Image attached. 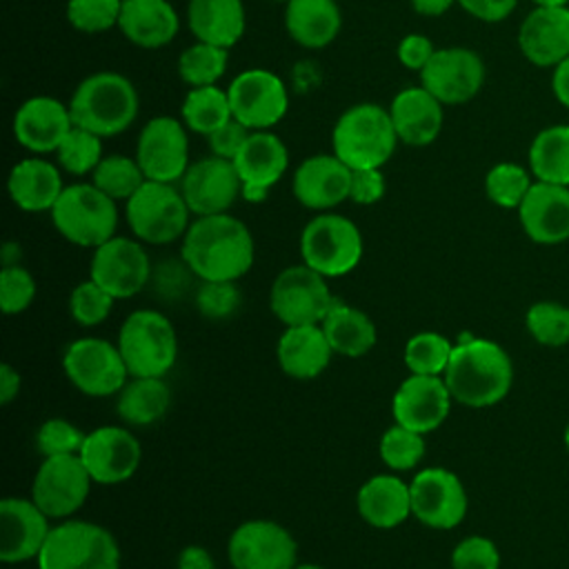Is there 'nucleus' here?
Listing matches in <instances>:
<instances>
[{
	"mask_svg": "<svg viewBox=\"0 0 569 569\" xmlns=\"http://www.w3.org/2000/svg\"><path fill=\"white\" fill-rule=\"evenodd\" d=\"M300 253L325 278L345 276L362 258V233L347 216L318 213L302 229Z\"/></svg>",
	"mask_w": 569,
	"mask_h": 569,
	"instance_id": "obj_9",
	"label": "nucleus"
},
{
	"mask_svg": "<svg viewBox=\"0 0 569 569\" xmlns=\"http://www.w3.org/2000/svg\"><path fill=\"white\" fill-rule=\"evenodd\" d=\"M358 511L365 522L376 529H393L402 525L411 513L409 485L396 476L380 473L369 478L356 498Z\"/></svg>",
	"mask_w": 569,
	"mask_h": 569,
	"instance_id": "obj_34",
	"label": "nucleus"
},
{
	"mask_svg": "<svg viewBox=\"0 0 569 569\" xmlns=\"http://www.w3.org/2000/svg\"><path fill=\"white\" fill-rule=\"evenodd\" d=\"M171 402V391L162 378H131L116 400L118 416L133 427L158 422Z\"/></svg>",
	"mask_w": 569,
	"mask_h": 569,
	"instance_id": "obj_36",
	"label": "nucleus"
},
{
	"mask_svg": "<svg viewBox=\"0 0 569 569\" xmlns=\"http://www.w3.org/2000/svg\"><path fill=\"white\" fill-rule=\"evenodd\" d=\"M118 29L140 49H160L178 36L180 18L169 0H122Z\"/></svg>",
	"mask_w": 569,
	"mask_h": 569,
	"instance_id": "obj_29",
	"label": "nucleus"
},
{
	"mask_svg": "<svg viewBox=\"0 0 569 569\" xmlns=\"http://www.w3.org/2000/svg\"><path fill=\"white\" fill-rule=\"evenodd\" d=\"M271 2H289V0H271Z\"/></svg>",
	"mask_w": 569,
	"mask_h": 569,
	"instance_id": "obj_64",
	"label": "nucleus"
},
{
	"mask_svg": "<svg viewBox=\"0 0 569 569\" xmlns=\"http://www.w3.org/2000/svg\"><path fill=\"white\" fill-rule=\"evenodd\" d=\"M20 391V373L9 365L4 362L0 367V402L2 405H9Z\"/></svg>",
	"mask_w": 569,
	"mask_h": 569,
	"instance_id": "obj_58",
	"label": "nucleus"
},
{
	"mask_svg": "<svg viewBox=\"0 0 569 569\" xmlns=\"http://www.w3.org/2000/svg\"><path fill=\"white\" fill-rule=\"evenodd\" d=\"M151 262L140 240L113 236L93 249L89 278L116 300L131 298L151 280Z\"/></svg>",
	"mask_w": 569,
	"mask_h": 569,
	"instance_id": "obj_16",
	"label": "nucleus"
},
{
	"mask_svg": "<svg viewBox=\"0 0 569 569\" xmlns=\"http://www.w3.org/2000/svg\"><path fill=\"white\" fill-rule=\"evenodd\" d=\"M87 433H82L76 425H71L64 418H49L40 425L36 433V447L42 453V458L51 456H67V453H80L84 445Z\"/></svg>",
	"mask_w": 569,
	"mask_h": 569,
	"instance_id": "obj_49",
	"label": "nucleus"
},
{
	"mask_svg": "<svg viewBox=\"0 0 569 569\" xmlns=\"http://www.w3.org/2000/svg\"><path fill=\"white\" fill-rule=\"evenodd\" d=\"M409 2H411L416 13L427 16V18H436V16L447 13L458 0H409Z\"/></svg>",
	"mask_w": 569,
	"mask_h": 569,
	"instance_id": "obj_60",
	"label": "nucleus"
},
{
	"mask_svg": "<svg viewBox=\"0 0 569 569\" xmlns=\"http://www.w3.org/2000/svg\"><path fill=\"white\" fill-rule=\"evenodd\" d=\"M565 445H567V449H569V425H567V429H565Z\"/></svg>",
	"mask_w": 569,
	"mask_h": 569,
	"instance_id": "obj_63",
	"label": "nucleus"
},
{
	"mask_svg": "<svg viewBox=\"0 0 569 569\" xmlns=\"http://www.w3.org/2000/svg\"><path fill=\"white\" fill-rule=\"evenodd\" d=\"M453 569H500V553L485 536H469L460 540L451 553Z\"/></svg>",
	"mask_w": 569,
	"mask_h": 569,
	"instance_id": "obj_51",
	"label": "nucleus"
},
{
	"mask_svg": "<svg viewBox=\"0 0 569 569\" xmlns=\"http://www.w3.org/2000/svg\"><path fill=\"white\" fill-rule=\"evenodd\" d=\"M38 569H120V547L104 527L67 520L51 529Z\"/></svg>",
	"mask_w": 569,
	"mask_h": 569,
	"instance_id": "obj_7",
	"label": "nucleus"
},
{
	"mask_svg": "<svg viewBox=\"0 0 569 569\" xmlns=\"http://www.w3.org/2000/svg\"><path fill=\"white\" fill-rule=\"evenodd\" d=\"M113 296L104 291L96 280L80 282L69 298V313L71 318L82 327H96L100 325L113 307Z\"/></svg>",
	"mask_w": 569,
	"mask_h": 569,
	"instance_id": "obj_47",
	"label": "nucleus"
},
{
	"mask_svg": "<svg viewBox=\"0 0 569 569\" xmlns=\"http://www.w3.org/2000/svg\"><path fill=\"white\" fill-rule=\"evenodd\" d=\"M182 198L191 213L216 216L227 213L238 198H242V180L233 160L220 156H207L189 164L180 180Z\"/></svg>",
	"mask_w": 569,
	"mask_h": 569,
	"instance_id": "obj_18",
	"label": "nucleus"
},
{
	"mask_svg": "<svg viewBox=\"0 0 569 569\" xmlns=\"http://www.w3.org/2000/svg\"><path fill=\"white\" fill-rule=\"evenodd\" d=\"M187 24L196 40L231 49L247 29L242 0H189Z\"/></svg>",
	"mask_w": 569,
	"mask_h": 569,
	"instance_id": "obj_32",
	"label": "nucleus"
},
{
	"mask_svg": "<svg viewBox=\"0 0 569 569\" xmlns=\"http://www.w3.org/2000/svg\"><path fill=\"white\" fill-rule=\"evenodd\" d=\"M445 382L451 398L460 405L473 409L491 407L511 389V358L498 342L460 336L445 369Z\"/></svg>",
	"mask_w": 569,
	"mask_h": 569,
	"instance_id": "obj_2",
	"label": "nucleus"
},
{
	"mask_svg": "<svg viewBox=\"0 0 569 569\" xmlns=\"http://www.w3.org/2000/svg\"><path fill=\"white\" fill-rule=\"evenodd\" d=\"M453 353V345L436 333V331H420L411 336L405 345V365L411 373L418 376H440L445 373Z\"/></svg>",
	"mask_w": 569,
	"mask_h": 569,
	"instance_id": "obj_41",
	"label": "nucleus"
},
{
	"mask_svg": "<svg viewBox=\"0 0 569 569\" xmlns=\"http://www.w3.org/2000/svg\"><path fill=\"white\" fill-rule=\"evenodd\" d=\"M229 64V49L216 47L209 42L196 40L178 56V76L180 80L191 87H207L216 84Z\"/></svg>",
	"mask_w": 569,
	"mask_h": 569,
	"instance_id": "obj_39",
	"label": "nucleus"
},
{
	"mask_svg": "<svg viewBox=\"0 0 569 569\" xmlns=\"http://www.w3.org/2000/svg\"><path fill=\"white\" fill-rule=\"evenodd\" d=\"M104 158L102 153V138L82 129L71 127V131L64 136L60 147L56 149L58 164L71 173V176H89Z\"/></svg>",
	"mask_w": 569,
	"mask_h": 569,
	"instance_id": "obj_42",
	"label": "nucleus"
},
{
	"mask_svg": "<svg viewBox=\"0 0 569 569\" xmlns=\"http://www.w3.org/2000/svg\"><path fill=\"white\" fill-rule=\"evenodd\" d=\"M49 516L24 498H4L0 502V560L4 565L38 558L49 533Z\"/></svg>",
	"mask_w": 569,
	"mask_h": 569,
	"instance_id": "obj_24",
	"label": "nucleus"
},
{
	"mask_svg": "<svg viewBox=\"0 0 569 569\" xmlns=\"http://www.w3.org/2000/svg\"><path fill=\"white\" fill-rule=\"evenodd\" d=\"M458 4L482 22H500L516 9L518 0H458Z\"/></svg>",
	"mask_w": 569,
	"mask_h": 569,
	"instance_id": "obj_56",
	"label": "nucleus"
},
{
	"mask_svg": "<svg viewBox=\"0 0 569 569\" xmlns=\"http://www.w3.org/2000/svg\"><path fill=\"white\" fill-rule=\"evenodd\" d=\"M249 129L238 122L236 118H231L227 124H222L220 129H216L211 136H207V144L211 149L213 156H220V158H227V160H233L238 156V151L242 149L244 140L249 138Z\"/></svg>",
	"mask_w": 569,
	"mask_h": 569,
	"instance_id": "obj_53",
	"label": "nucleus"
},
{
	"mask_svg": "<svg viewBox=\"0 0 569 569\" xmlns=\"http://www.w3.org/2000/svg\"><path fill=\"white\" fill-rule=\"evenodd\" d=\"M387 182L380 169H351L349 200L356 204H373L385 196Z\"/></svg>",
	"mask_w": 569,
	"mask_h": 569,
	"instance_id": "obj_54",
	"label": "nucleus"
},
{
	"mask_svg": "<svg viewBox=\"0 0 569 569\" xmlns=\"http://www.w3.org/2000/svg\"><path fill=\"white\" fill-rule=\"evenodd\" d=\"M133 158L147 180L180 182L191 164L184 122L173 116L149 118L140 129Z\"/></svg>",
	"mask_w": 569,
	"mask_h": 569,
	"instance_id": "obj_13",
	"label": "nucleus"
},
{
	"mask_svg": "<svg viewBox=\"0 0 569 569\" xmlns=\"http://www.w3.org/2000/svg\"><path fill=\"white\" fill-rule=\"evenodd\" d=\"M91 476L80 453L44 458L31 485V500L49 518H67L76 513L91 489Z\"/></svg>",
	"mask_w": 569,
	"mask_h": 569,
	"instance_id": "obj_14",
	"label": "nucleus"
},
{
	"mask_svg": "<svg viewBox=\"0 0 569 569\" xmlns=\"http://www.w3.org/2000/svg\"><path fill=\"white\" fill-rule=\"evenodd\" d=\"M124 216L136 240L147 244H169L182 238L191 224L180 187L156 180H144L124 202Z\"/></svg>",
	"mask_w": 569,
	"mask_h": 569,
	"instance_id": "obj_8",
	"label": "nucleus"
},
{
	"mask_svg": "<svg viewBox=\"0 0 569 569\" xmlns=\"http://www.w3.org/2000/svg\"><path fill=\"white\" fill-rule=\"evenodd\" d=\"M7 189L13 204L29 213L51 211L64 191L60 169L40 156H29L16 162L7 178Z\"/></svg>",
	"mask_w": 569,
	"mask_h": 569,
	"instance_id": "obj_30",
	"label": "nucleus"
},
{
	"mask_svg": "<svg viewBox=\"0 0 569 569\" xmlns=\"http://www.w3.org/2000/svg\"><path fill=\"white\" fill-rule=\"evenodd\" d=\"M425 456L422 433L407 429L402 425L389 427L380 438V458L389 469L407 471L413 469Z\"/></svg>",
	"mask_w": 569,
	"mask_h": 569,
	"instance_id": "obj_44",
	"label": "nucleus"
},
{
	"mask_svg": "<svg viewBox=\"0 0 569 569\" xmlns=\"http://www.w3.org/2000/svg\"><path fill=\"white\" fill-rule=\"evenodd\" d=\"M451 400L449 387L440 376L411 373L396 389L391 411L398 425L425 436L447 420Z\"/></svg>",
	"mask_w": 569,
	"mask_h": 569,
	"instance_id": "obj_23",
	"label": "nucleus"
},
{
	"mask_svg": "<svg viewBox=\"0 0 569 569\" xmlns=\"http://www.w3.org/2000/svg\"><path fill=\"white\" fill-rule=\"evenodd\" d=\"M398 140L409 147L431 144L445 124V104L422 84L400 89L389 104Z\"/></svg>",
	"mask_w": 569,
	"mask_h": 569,
	"instance_id": "obj_28",
	"label": "nucleus"
},
{
	"mask_svg": "<svg viewBox=\"0 0 569 569\" xmlns=\"http://www.w3.org/2000/svg\"><path fill=\"white\" fill-rule=\"evenodd\" d=\"M418 76L420 84L442 104H462L482 89L485 62L473 49L442 47Z\"/></svg>",
	"mask_w": 569,
	"mask_h": 569,
	"instance_id": "obj_17",
	"label": "nucleus"
},
{
	"mask_svg": "<svg viewBox=\"0 0 569 569\" xmlns=\"http://www.w3.org/2000/svg\"><path fill=\"white\" fill-rule=\"evenodd\" d=\"M49 213L58 233L71 244L96 249L116 236V200L102 193L93 182L64 187Z\"/></svg>",
	"mask_w": 569,
	"mask_h": 569,
	"instance_id": "obj_6",
	"label": "nucleus"
},
{
	"mask_svg": "<svg viewBox=\"0 0 569 569\" xmlns=\"http://www.w3.org/2000/svg\"><path fill=\"white\" fill-rule=\"evenodd\" d=\"M322 329L333 353H342L349 358L365 356L376 347L378 340L373 320L365 311L349 307L338 298L333 300L327 318L322 320Z\"/></svg>",
	"mask_w": 569,
	"mask_h": 569,
	"instance_id": "obj_35",
	"label": "nucleus"
},
{
	"mask_svg": "<svg viewBox=\"0 0 569 569\" xmlns=\"http://www.w3.org/2000/svg\"><path fill=\"white\" fill-rule=\"evenodd\" d=\"M144 173L136 158L122 153H109L100 160V164L91 173V182L107 193L109 198L129 200L144 182Z\"/></svg>",
	"mask_w": 569,
	"mask_h": 569,
	"instance_id": "obj_40",
	"label": "nucleus"
},
{
	"mask_svg": "<svg viewBox=\"0 0 569 569\" xmlns=\"http://www.w3.org/2000/svg\"><path fill=\"white\" fill-rule=\"evenodd\" d=\"M331 345L322 325H298L287 327L278 340V365L280 369L298 380L320 376L331 360Z\"/></svg>",
	"mask_w": 569,
	"mask_h": 569,
	"instance_id": "obj_31",
	"label": "nucleus"
},
{
	"mask_svg": "<svg viewBox=\"0 0 569 569\" xmlns=\"http://www.w3.org/2000/svg\"><path fill=\"white\" fill-rule=\"evenodd\" d=\"M342 27V13L336 0H289L284 2V29L289 38L305 49L331 44Z\"/></svg>",
	"mask_w": 569,
	"mask_h": 569,
	"instance_id": "obj_33",
	"label": "nucleus"
},
{
	"mask_svg": "<svg viewBox=\"0 0 569 569\" xmlns=\"http://www.w3.org/2000/svg\"><path fill=\"white\" fill-rule=\"evenodd\" d=\"M253 236L231 213L198 216L182 236L180 258L200 280H238L253 264Z\"/></svg>",
	"mask_w": 569,
	"mask_h": 569,
	"instance_id": "obj_1",
	"label": "nucleus"
},
{
	"mask_svg": "<svg viewBox=\"0 0 569 569\" xmlns=\"http://www.w3.org/2000/svg\"><path fill=\"white\" fill-rule=\"evenodd\" d=\"M118 349L131 378H164L178 358V336L164 313L140 309L122 322Z\"/></svg>",
	"mask_w": 569,
	"mask_h": 569,
	"instance_id": "obj_5",
	"label": "nucleus"
},
{
	"mask_svg": "<svg viewBox=\"0 0 569 569\" xmlns=\"http://www.w3.org/2000/svg\"><path fill=\"white\" fill-rule=\"evenodd\" d=\"M398 142L389 107L376 102L351 104L338 116L331 131V153L349 169H382Z\"/></svg>",
	"mask_w": 569,
	"mask_h": 569,
	"instance_id": "obj_4",
	"label": "nucleus"
},
{
	"mask_svg": "<svg viewBox=\"0 0 569 569\" xmlns=\"http://www.w3.org/2000/svg\"><path fill=\"white\" fill-rule=\"evenodd\" d=\"M231 116L249 131H269L289 109V93L282 78L269 69H244L227 87Z\"/></svg>",
	"mask_w": 569,
	"mask_h": 569,
	"instance_id": "obj_11",
	"label": "nucleus"
},
{
	"mask_svg": "<svg viewBox=\"0 0 569 569\" xmlns=\"http://www.w3.org/2000/svg\"><path fill=\"white\" fill-rule=\"evenodd\" d=\"M233 569H293L298 547L293 536L273 520H247L229 538Z\"/></svg>",
	"mask_w": 569,
	"mask_h": 569,
	"instance_id": "obj_15",
	"label": "nucleus"
},
{
	"mask_svg": "<svg viewBox=\"0 0 569 569\" xmlns=\"http://www.w3.org/2000/svg\"><path fill=\"white\" fill-rule=\"evenodd\" d=\"M527 329L536 342L545 347H562L569 342V307L558 302H536L527 311Z\"/></svg>",
	"mask_w": 569,
	"mask_h": 569,
	"instance_id": "obj_45",
	"label": "nucleus"
},
{
	"mask_svg": "<svg viewBox=\"0 0 569 569\" xmlns=\"http://www.w3.org/2000/svg\"><path fill=\"white\" fill-rule=\"evenodd\" d=\"M67 104L76 127L100 138H113L133 124L140 98L127 76L118 71H96L78 82Z\"/></svg>",
	"mask_w": 569,
	"mask_h": 569,
	"instance_id": "obj_3",
	"label": "nucleus"
},
{
	"mask_svg": "<svg viewBox=\"0 0 569 569\" xmlns=\"http://www.w3.org/2000/svg\"><path fill=\"white\" fill-rule=\"evenodd\" d=\"M536 7H567L569 0H531Z\"/></svg>",
	"mask_w": 569,
	"mask_h": 569,
	"instance_id": "obj_61",
	"label": "nucleus"
},
{
	"mask_svg": "<svg viewBox=\"0 0 569 569\" xmlns=\"http://www.w3.org/2000/svg\"><path fill=\"white\" fill-rule=\"evenodd\" d=\"M62 369L78 391L96 398L120 393L129 378L118 345L102 338L73 340L64 349Z\"/></svg>",
	"mask_w": 569,
	"mask_h": 569,
	"instance_id": "obj_12",
	"label": "nucleus"
},
{
	"mask_svg": "<svg viewBox=\"0 0 569 569\" xmlns=\"http://www.w3.org/2000/svg\"><path fill=\"white\" fill-rule=\"evenodd\" d=\"M398 62L409 71H422L425 64L436 53L433 42L422 33H409L398 42Z\"/></svg>",
	"mask_w": 569,
	"mask_h": 569,
	"instance_id": "obj_55",
	"label": "nucleus"
},
{
	"mask_svg": "<svg viewBox=\"0 0 569 569\" xmlns=\"http://www.w3.org/2000/svg\"><path fill=\"white\" fill-rule=\"evenodd\" d=\"M80 458L93 482L118 485L136 473L142 449L131 431L124 427L107 425L87 433Z\"/></svg>",
	"mask_w": 569,
	"mask_h": 569,
	"instance_id": "obj_20",
	"label": "nucleus"
},
{
	"mask_svg": "<svg viewBox=\"0 0 569 569\" xmlns=\"http://www.w3.org/2000/svg\"><path fill=\"white\" fill-rule=\"evenodd\" d=\"M525 233L538 244H558L569 238V187L533 182L518 207Z\"/></svg>",
	"mask_w": 569,
	"mask_h": 569,
	"instance_id": "obj_26",
	"label": "nucleus"
},
{
	"mask_svg": "<svg viewBox=\"0 0 569 569\" xmlns=\"http://www.w3.org/2000/svg\"><path fill=\"white\" fill-rule=\"evenodd\" d=\"M333 300L325 276L309 264H293L280 271L269 296L273 316L287 327L322 325Z\"/></svg>",
	"mask_w": 569,
	"mask_h": 569,
	"instance_id": "obj_10",
	"label": "nucleus"
},
{
	"mask_svg": "<svg viewBox=\"0 0 569 569\" xmlns=\"http://www.w3.org/2000/svg\"><path fill=\"white\" fill-rule=\"evenodd\" d=\"M73 120L69 104L51 96H31L13 113V138L33 156L56 153L64 136L71 131Z\"/></svg>",
	"mask_w": 569,
	"mask_h": 569,
	"instance_id": "obj_22",
	"label": "nucleus"
},
{
	"mask_svg": "<svg viewBox=\"0 0 569 569\" xmlns=\"http://www.w3.org/2000/svg\"><path fill=\"white\" fill-rule=\"evenodd\" d=\"M233 164L242 180V198L247 202H262L271 187L284 176L289 167V149L271 129L251 131L233 158Z\"/></svg>",
	"mask_w": 569,
	"mask_h": 569,
	"instance_id": "obj_21",
	"label": "nucleus"
},
{
	"mask_svg": "<svg viewBox=\"0 0 569 569\" xmlns=\"http://www.w3.org/2000/svg\"><path fill=\"white\" fill-rule=\"evenodd\" d=\"M240 289L233 280H200L196 291L198 311L209 320H224L240 309Z\"/></svg>",
	"mask_w": 569,
	"mask_h": 569,
	"instance_id": "obj_48",
	"label": "nucleus"
},
{
	"mask_svg": "<svg viewBox=\"0 0 569 569\" xmlns=\"http://www.w3.org/2000/svg\"><path fill=\"white\" fill-rule=\"evenodd\" d=\"M411 513L431 529H453L467 513V491L460 478L442 467L418 471L409 485Z\"/></svg>",
	"mask_w": 569,
	"mask_h": 569,
	"instance_id": "obj_19",
	"label": "nucleus"
},
{
	"mask_svg": "<svg viewBox=\"0 0 569 569\" xmlns=\"http://www.w3.org/2000/svg\"><path fill=\"white\" fill-rule=\"evenodd\" d=\"M522 56L538 67H556L569 56V7H536L518 29Z\"/></svg>",
	"mask_w": 569,
	"mask_h": 569,
	"instance_id": "obj_27",
	"label": "nucleus"
},
{
	"mask_svg": "<svg viewBox=\"0 0 569 569\" xmlns=\"http://www.w3.org/2000/svg\"><path fill=\"white\" fill-rule=\"evenodd\" d=\"M551 89H553V96L558 98V102L569 109V56L560 64H556L553 78H551Z\"/></svg>",
	"mask_w": 569,
	"mask_h": 569,
	"instance_id": "obj_59",
	"label": "nucleus"
},
{
	"mask_svg": "<svg viewBox=\"0 0 569 569\" xmlns=\"http://www.w3.org/2000/svg\"><path fill=\"white\" fill-rule=\"evenodd\" d=\"M191 276H193V271L189 269V264L184 260H180V262L164 260L162 264H158L151 271V282H153V289L158 296H162L164 300H178L189 289Z\"/></svg>",
	"mask_w": 569,
	"mask_h": 569,
	"instance_id": "obj_52",
	"label": "nucleus"
},
{
	"mask_svg": "<svg viewBox=\"0 0 569 569\" xmlns=\"http://www.w3.org/2000/svg\"><path fill=\"white\" fill-rule=\"evenodd\" d=\"M178 569H216L213 558L204 547L189 545L178 556Z\"/></svg>",
	"mask_w": 569,
	"mask_h": 569,
	"instance_id": "obj_57",
	"label": "nucleus"
},
{
	"mask_svg": "<svg viewBox=\"0 0 569 569\" xmlns=\"http://www.w3.org/2000/svg\"><path fill=\"white\" fill-rule=\"evenodd\" d=\"M36 298V280L33 276L20 267H2L0 273V307L7 316L24 311Z\"/></svg>",
	"mask_w": 569,
	"mask_h": 569,
	"instance_id": "obj_50",
	"label": "nucleus"
},
{
	"mask_svg": "<svg viewBox=\"0 0 569 569\" xmlns=\"http://www.w3.org/2000/svg\"><path fill=\"white\" fill-rule=\"evenodd\" d=\"M529 167L540 182L569 187V124L547 127L533 138Z\"/></svg>",
	"mask_w": 569,
	"mask_h": 569,
	"instance_id": "obj_37",
	"label": "nucleus"
},
{
	"mask_svg": "<svg viewBox=\"0 0 569 569\" xmlns=\"http://www.w3.org/2000/svg\"><path fill=\"white\" fill-rule=\"evenodd\" d=\"M291 191L302 207L329 211L349 198L351 169L336 153L309 156L293 171Z\"/></svg>",
	"mask_w": 569,
	"mask_h": 569,
	"instance_id": "obj_25",
	"label": "nucleus"
},
{
	"mask_svg": "<svg viewBox=\"0 0 569 569\" xmlns=\"http://www.w3.org/2000/svg\"><path fill=\"white\" fill-rule=\"evenodd\" d=\"M231 118L227 89H220L218 84L191 87L180 104V120L184 127L204 138L227 124Z\"/></svg>",
	"mask_w": 569,
	"mask_h": 569,
	"instance_id": "obj_38",
	"label": "nucleus"
},
{
	"mask_svg": "<svg viewBox=\"0 0 569 569\" xmlns=\"http://www.w3.org/2000/svg\"><path fill=\"white\" fill-rule=\"evenodd\" d=\"M293 569H325V567H320V565H311V562H302V565H296Z\"/></svg>",
	"mask_w": 569,
	"mask_h": 569,
	"instance_id": "obj_62",
	"label": "nucleus"
},
{
	"mask_svg": "<svg viewBox=\"0 0 569 569\" xmlns=\"http://www.w3.org/2000/svg\"><path fill=\"white\" fill-rule=\"evenodd\" d=\"M122 0H67V20L80 33H102L118 27Z\"/></svg>",
	"mask_w": 569,
	"mask_h": 569,
	"instance_id": "obj_46",
	"label": "nucleus"
},
{
	"mask_svg": "<svg viewBox=\"0 0 569 569\" xmlns=\"http://www.w3.org/2000/svg\"><path fill=\"white\" fill-rule=\"evenodd\" d=\"M531 184L527 169L516 162H498L485 176L487 198L502 209H518Z\"/></svg>",
	"mask_w": 569,
	"mask_h": 569,
	"instance_id": "obj_43",
	"label": "nucleus"
}]
</instances>
